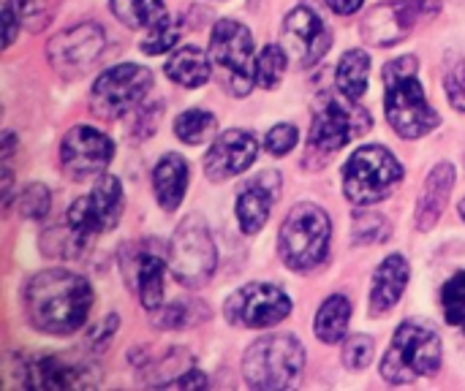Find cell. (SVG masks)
Masks as SVG:
<instances>
[{
  "label": "cell",
  "mask_w": 465,
  "mask_h": 391,
  "mask_svg": "<svg viewBox=\"0 0 465 391\" xmlns=\"http://www.w3.org/2000/svg\"><path fill=\"white\" fill-rule=\"evenodd\" d=\"M286 49L283 46H264L262 54L256 57V84L264 87V90H275L286 73Z\"/></svg>",
  "instance_id": "30"
},
{
  "label": "cell",
  "mask_w": 465,
  "mask_h": 391,
  "mask_svg": "<svg viewBox=\"0 0 465 391\" xmlns=\"http://www.w3.org/2000/svg\"><path fill=\"white\" fill-rule=\"evenodd\" d=\"M281 38H283V49L286 54L300 63L302 68L316 65L332 46V33L324 24V19L308 8V5H297L294 11L286 14L283 27H281Z\"/></svg>",
  "instance_id": "16"
},
{
  "label": "cell",
  "mask_w": 465,
  "mask_h": 391,
  "mask_svg": "<svg viewBox=\"0 0 465 391\" xmlns=\"http://www.w3.org/2000/svg\"><path fill=\"white\" fill-rule=\"evenodd\" d=\"M368 76H371V54L365 49H351L338 63L335 84L343 98L360 101L368 93Z\"/></svg>",
  "instance_id": "25"
},
{
  "label": "cell",
  "mask_w": 465,
  "mask_h": 391,
  "mask_svg": "<svg viewBox=\"0 0 465 391\" xmlns=\"http://www.w3.org/2000/svg\"><path fill=\"white\" fill-rule=\"evenodd\" d=\"M349 321H351V302L341 294L330 297L319 313H316V324H313V332L322 343L327 346H335L346 337L349 332Z\"/></svg>",
  "instance_id": "26"
},
{
  "label": "cell",
  "mask_w": 465,
  "mask_h": 391,
  "mask_svg": "<svg viewBox=\"0 0 465 391\" xmlns=\"http://www.w3.org/2000/svg\"><path fill=\"white\" fill-rule=\"evenodd\" d=\"M458 210H460V215H463V220H465V199L460 201V207H458Z\"/></svg>",
  "instance_id": "42"
},
{
  "label": "cell",
  "mask_w": 465,
  "mask_h": 391,
  "mask_svg": "<svg viewBox=\"0 0 465 391\" xmlns=\"http://www.w3.org/2000/svg\"><path fill=\"white\" fill-rule=\"evenodd\" d=\"M120 269L125 286L136 294L144 310H158L163 305V256L155 242H134L120 253Z\"/></svg>",
  "instance_id": "15"
},
{
  "label": "cell",
  "mask_w": 465,
  "mask_h": 391,
  "mask_svg": "<svg viewBox=\"0 0 465 391\" xmlns=\"http://www.w3.org/2000/svg\"><path fill=\"white\" fill-rule=\"evenodd\" d=\"M390 231V223L379 212H360L354 220V242L368 245V242H384Z\"/></svg>",
  "instance_id": "36"
},
{
  "label": "cell",
  "mask_w": 465,
  "mask_h": 391,
  "mask_svg": "<svg viewBox=\"0 0 465 391\" xmlns=\"http://www.w3.org/2000/svg\"><path fill=\"white\" fill-rule=\"evenodd\" d=\"M330 237H332L330 215L319 204L300 201L289 210L281 226L278 253L289 269L313 272L330 256Z\"/></svg>",
  "instance_id": "3"
},
{
  "label": "cell",
  "mask_w": 465,
  "mask_h": 391,
  "mask_svg": "<svg viewBox=\"0 0 465 391\" xmlns=\"http://www.w3.org/2000/svg\"><path fill=\"white\" fill-rule=\"evenodd\" d=\"M210 60L229 95H248L256 84V57L251 30L237 19H218L210 33Z\"/></svg>",
  "instance_id": "7"
},
{
  "label": "cell",
  "mask_w": 465,
  "mask_h": 391,
  "mask_svg": "<svg viewBox=\"0 0 465 391\" xmlns=\"http://www.w3.org/2000/svg\"><path fill=\"white\" fill-rule=\"evenodd\" d=\"M185 188H188V163L174 152L163 155L153 169V191L161 210L174 212L183 204Z\"/></svg>",
  "instance_id": "23"
},
{
  "label": "cell",
  "mask_w": 465,
  "mask_h": 391,
  "mask_svg": "<svg viewBox=\"0 0 465 391\" xmlns=\"http://www.w3.org/2000/svg\"><path fill=\"white\" fill-rule=\"evenodd\" d=\"M218 267V248L202 215H188L169 245V272L188 288H202Z\"/></svg>",
  "instance_id": "8"
},
{
  "label": "cell",
  "mask_w": 465,
  "mask_h": 391,
  "mask_svg": "<svg viewBox=\"0 0 465 391\" xmlns=\"http://www.w3.org/2000/svg\"><path fill=\"white\" fill-rule=\"evenodd\" d=\"M109 5H112V14L134 30L150 27L166 14L163 0H109Z\"/></svg>",
  "instance_id": "29"
},
{
  "label": "cell",
  "mask_w": 465,
  "mask_h": 391,
  "mask_svg": "<svg viewBox=\"0 0 465 391\" xmlns=\"http://www.w3.org/2000/svg\"><path fill=\"white\" fill-rule=\"evenodd\" d=\"M256 155H259V142L248 131L240 128L223 131L204 155V174L210 182H226L242 174L245 169H251Z\"/></svg>",
  "instance_id": "17"
},
{
  "label": "cell",
  "mask_w": 465,
  "mask_h": 391,
  "mask_svg": "<svg viewBox=\"0 0 465 391\" xmlns=\"http://www.w3.org/2000/svg\"><path fill=\"white\" fill-rule=\"evenodd\" d=\"M218 131V117L207 109H188L174 120V133L185 144H204Z\"/></svg>",
  "instance_id": "28"
},
{
  "label": "cell",
  "mask_w": 465,
  "mask_h": 391,
  "mask_svg": "<svg viewBox=\"0 0 465 391\" xmlns=\"http://www.w3.org/2000/svg\"><path fill=\"white\" fill-rule=\"evenodd\" d=\"M150 87H153L150 68L136 63H120L95 79L90 90V106L101 120H120L144 101Z\"/></svg>",
  "instance_id": "9"
},
{
  "label": "cell",
  "mask_w": 465,
  "mask_h": 391,
  "mask_svg": "<svg viewBox=\"0 0 465 391\" xmlns=\"http://www.w3.org/2000/svg\"><path fill=\"white\" fill-rule=\"evenodd\" d=\"M441 310L450 327L465 332V269L441 288Z\"/></svg>",
  "instance_id": "32"
},
{
  "label": "cell",
  "mask_w": 465,
  "mask_h": 391,
  "mask_svg": "<svg viewBox=\"0 0 465 391\" xmlns=\"http://www.w3.org/2000/svg\"><path fill=\"white\" fill-rule=\"evenodd\" d=\"M441 367V340L439 335L417 321L398 327L390 351L381 359V378L395 386L414 384L420 378L436 376Z\"/></svg>",
  "instance_id": "4"
},
{
  "label": "cell",
  "mask_w": 465,
  "mask_h": 391,
  "mask_svg": "<svg viewBox=\"0 0 465 391\" xmlns=\"http://www.w3.org/2000/svg\"><path fill=\"white\" fill-rule=\"evenodd\" d=\"M223 316L232 327L267 329L292 316V299L270 283H248L226 299Z\"/></svg>",
  "instance_id": "12"
},
{
  "label": "cell",
  "mask_w": 465,
  "mask_h": 391,
  "mask_svg": "<svg viewBox=\"0 0 465 391\" xmlns=\"http://www.w3.org/2000/svg\"><path fill=\"white\" fill-rule=\"evenodd\" d=\"M180 33H183L180 19L163 14L155 24H150V33L142 41V52L144 54H163V52L174 49V44L180 41Z\"/></svg>",
  "instance_id": "31"
},
{
  "label": "cell",
  "mask_w": 465,
  "mask_h": 391,
  "mask_svg": "<svg viewBox=\"0 0 465 391\" xmlns=\"http://www.w3.org/2000/svg\"><path fill=\"white\" fill-rule=\"evenodd\" d=\"M27 321L46 335L65 337L84 327L93 310V286L68 269H46L30 278L25 288Z\"/></svg>",
  "instance_id": "1"
},
{
  "label": "cell",
  "mask_w": 465,
  "mask_h": 391,
  "mask_svg": "<svg viewBox=\"0 0 465 391\" xmlns=\"http://www.w3.org/2000/svg\"><path fill=\"white\" fill-rule=\"evenodd\" d=\"M444 87L455 109L465 112V60L460 54H447L444 63Z\"/></svg>",
  "instance_id": "33"
},
{
  "label": "cell",
  "mask_w": 465,
  "mask_h": 391,
  "mask_svg": "<svg viewBox=\"0 0 465 391\" xmlns=\"http://www.w3.org/2000/svg\"><path fill=\"white\" fill-rule=\"evenodd\" d=\"M373 362V340L368 335H354L343 346V365L349 370H365Z\"/></svg>",
  "instance_id": "37"
},
{
  "label": "cell",
  "mask_w": 465,
  "mask_h": 391,
  "mask_svg": "<svg viewBox=\"0 0 465 391\" xmlns=\"http://www.w3.org/2000/svg\"><path fill=\"white\" fill-rule=\"evenodd\" d=\"M401 180L403 166L398 158L381 144H368L354 150L343 166V196L357 207H373L384 201Z\"/></svg>",
  "instance_id": "6"
},
{
  "label": "cell",
  "mask_w": 465,
  "mask_h": 391,
  "mask_svg": "<svg viewBox=\"0 0 465 391\" xmlns=\"http://www.w3.org/2000/svg\"><path fill=\"white\" fill-rule=\"evenodd\" d=\"M414 14H417V0L381 3L371 8V14L362 19V35L368 44L376 46L401 44L414 27Z\"/></svg>",
  "instance_id": "19"
},
{
  "label": "cell",
  "mask_w": 465,
  "mask_h": 391,
  "mask_svg": "<svg viewBox=\"0 0 465 391\" xmlns=\"http://www.w3.org/2000/svg\"><path fill=\"white\" fill-rule=\"evenodd\" d=\"M324 3H327V5H330L335 14H343V16H346V14H354V11H360L365 0H324Z\"/></svg>",
  "instance_id": "41"
},
{
  "label": "cell",
  "mask_w": 465,
  "mask_h": 391,
  "mask_svg": "<svg viewBox=\"0 0 465 391\" xmlns=\"http://www.w3.org/2000/svg\"><path fill=\"white\" fill-rule=\"evenodd\" d=\"M207 318V310L193 299H174L172 305H161L158 310H153V327L155 329H185L196 321Z\"/></svg>",
  "instance_id": "27"
},
{
  "label": "cell",
  "mask_w": 465,
  "mask_h": 391,
  "mask_svg": "<svg viewBox=\"0 0 465 391\" xmlns=\"http://www.w3.org/2000/svg\"><path fill=\"white\" fill-rule=\"evenodd\" d=\"M455 177L458 174H455L452 163H439L430 169L425 188L420 193V204H417V231H430L439 223V218L450 201V193L455 188Z\"/></svg>",
  "instance_id": "22"
},
{
  "label": "cell",
  "mask_w": 465,
  "mask_h": 391,
  "mask_svg": "<svg viewBox=\"0 0 465 391\" xmlns=\"http://www.w3.org/2000/svg\"><path fill=\"white\" fill-rule=\"evenodd\" d=\"M172 386L174 389H191V386H199V389H207V378L193 367V370H188L185 376H180V378H174L172 381Z\"/></svg>",
  "instance_id": "40"
},
{
  "label": "cell",
  "mask_w": 465,
  "mask_h": 391,
  "mask_svg": "<svg viewBox=\"0 0 465 391\" xmlns=\"http://www.w3.org/2000/svg\"><path fill=\"white\" fill-rule=\"evenodd\" d=\"M300 142V131L292 125V122H278L270 128V133L264 136V147L272 152V155H289Z\"/></svg>",
  "instance_id": "38"
},
{
  "label": "cell",
  "mask_w": 465,
  "mask_h": 391,
  "mask_svg": "<svg viewBox=\"0 0 465 391\" xmlns=\"http://www.w3.org/2000/svg\"><path fill=\"white\" fill-rule=\"evenodd\" d=\"M54 5L57 0H16V8H19V19L27 30L38 33L44 30L52 16H54Z\"/></svg>",
  "instance_id": "34"
},
{
  "label": "cell",
  "mask_w": 465,
  "mask_h": 391,
  "mask_svg": "<svg viewBox=\"0 0 465 391\" xmlns=\"http://www.w3.org/2000/svg\"><path fill=\"white\" fill-rule=\"evenodd\" d=\"M409 261L395 253L390 259L381 261V267L373 275V286H371V302H368V313L373 318H381L387 313H392V308L401 302L406 286H409Z\"/></svg>",
  "instance_id": "21"
},
{
  "label": "cell",
  "mask_w": 465,
  "mask_h": 391,
  "mask_svg": "<svg viewBox=\"0 0 465 391\" xmlns=\"http://www.w3.org/2000/svg\"><path fill=\"white\" fill-rule=\"evenodd\" d=\"M49 204H52V199H49L46 185L33 182V185H27V188L19 193V215L27 218V220L44 218V215L49 212Z\"/></svg>",
  "instance_id": "35"
},
{
  "label": "cell",
  "mask_w": 465,
  "mask_h": 391,
  "mask_svg": "<svg viewBox=\"0 0 465 391\" xmlns=\"http://www.w3.org/2000/svg\"><path fill=\"white\" fill-rule=\"evenodd\" d=\"M3 19H5V46H11L16 38V27L22 24L19 14L14 8V0H3Z\"/></svg>",
  "instance_id": "39"
},
{
  "label": "cell",
  "mask_w": 465,
  "mask_h": 391,
  "mask_svg": "<svg viewBox=\"0 0 465 391\" xmlns=\"http://www.w3.org/2000/svg\"><path fill=\"white\" fill-rule=\"evenodd\" d=\"M278 191H281V174L278 171H264V174L245 182V188L240 191L237 204H234L237 223H240L242 234L253 237L256 231H262V226L270 218V210L275 204Z\"/></svg>",
  "instance_id": "18"
},
{
  "label": "cell",
  "mask_w": 465,
  "mask_h": 391,
  "mask_svg": "<svg viewBox=\"0 0 465 391\" xmlns=\"http://www.w3.org/2000/svg\"><path fill=\"white\" fill-rule=\"evenodd\" d=\"M371 125H373V117L357 101L343 103L341 98L327 95L313 114L308 142H311V150L332 155V152L343 150L354 136L365 133Z\"/></svg>",
  "instance_id": "10"
},
{
  "label": "cell",
  "mask_w": 465,
  "mask_h": 391,
  "mask_svg": "<svg viewBox=\"0 0 465 391\" xmlns=\"http://www.w3.org/2000/svg\"><path fill=\"white\" fill-rule=\"evenodd\" d=\"M210 73H213V60L196 46H183L166 60V76L191 90L207 84Z\"/></svg>",
  "instance_id": "24"
},
{
  "label": "cell",
  "mask_w": 465,
  "mask_h": 391,
  "mask_svg": "<svg viewBox=\"0 0 465 391\" xmlns=\"http://www.w3.org/2000/svg\"><path fill=\"white\" fill-rule=\"evenodd\" d=\"M305 367V348L294 335H264L242 357V376L253 389H289Z\"/></svg>",
  "instance_id": "5"
},
{
  "label": "cell",
  "mask_w": 465,
  "mask_h": 391,
  "mask_svg": "<svg viewBox=\"0 0 465 391\" xmlns=\"http://www.w3.org/2000/svg\"><path fill=\"white\" fill-rule=\"evenodd\" d=\"M104 44H106L104 30L95 22H82L57 33L46 46V57H49V65L60 76L76 79L98 60V54L104 52Z\"/></svg>",
  "instance_id": "14"
},
{
  "label": "cell",
  "mask_w": 465,
  "mask_h": 391,
  "mask_svg": "<svg viewBox=\"0 0 465 391\" xmlns=\"http://www.w3.org/2000/svg\"><path fill=\"white\" fill-rule=\"evenodd\" d=\"M112 158H114V142L104 131L90 125H74L60 144L63 171L76 182L104 174Z\"/></svg>",
  "instance_id": "13"
},
{
  "label": "cell",
  "mask_w": 465,
  "mask_h": 391,
  "mask_svg": "<svg viewBox=\"0 0 465 391\" xmlns=\"http://www.w3.org/2000/svg\"><path fill=\"white\" fill-rule=\"evenodd\" d=\"M417 73L420 60L414 54H403L384 68V109L401 139H422L441 125V117L428 103Z\"/></svg>",
  "instance_id": "2"
},
{
  "label": "cell",
  "mask_w": 465,
  "mask_h": 391,
  "mask_svg": "<svg viewBox=\"0 0 465 391\" xmlns=\"http://www.w3.org/2000/svg\"><path fill=\"white\" fill-rule=\"evenodd\" d=\"M19 384L30 389H76L87 384V373L74 365H65L54 357H27L16 367Z\"/></svg>",
  "instance_id": "20"
},
{
  "label": "cell",
  "mask_w": 465,
  "mask_h": 391,
  "mask_svg": "<svg viewBox=\"0 0 465 391\" xmlns=\"http://www.w3.org/2000/svg\"><path fill=\"white\" fill-rule=\"evenodd\" d=\"M125 207V196H123V185L117 177L112 174H101L93 185V191L82 199H76L65 215V223L82 237V239H93L95 234L112 231L120 223Z\"/></svg>",
  "instance_id": "11"
}]
</instances>
